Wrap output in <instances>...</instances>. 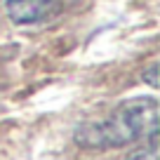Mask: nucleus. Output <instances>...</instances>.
I'll use <instances>...</instances> for the list:
<instances>
[{
	"label": "nucleus",
	"instance_id": "f257e3e1",
	"mask_svg": "<svg viewBox=\"0 0 160 160\" xmlns=\"http://www.w3.org/2000/svg\"><path fill=\"white\" fill-rule=\"evenodd\" d=\"M158 113L160 108L155 97L125 99L104 120L80 125L73 139L82 148H120L132 141L158 134Z\"/></svg>",
	"mask_w": 160,
	"mask_h": 160
},
{
	"label": "nucleus",
	"instance_id": "f03ea898",
	"mask_svg": "<svg viewBox=\"0 0 160 160\" xmlns=\"http://www.w3.org/2000/svg\"><path fill=\"white\" fill-rule=\"evenodd\" d=\"M52 0H5V10L14 24H35L50 12Z\"/></svg>",
	"mask_w": 160,
	"mask_h": 160
},
{
	"label": "nucleus",
	"instance_id": "7ed1b4c3",
	"mask_svg": "<svg viewBox=\"0 0 160 160\" xmlns=\"http://www.w3.org/2000/svg\"><path fill=\"white\" fill-rule=\"evenodd\" d=\"M125 160H158V134L146 137V141L137 151H132Z\"/></svg>",
	"mask_w": 160,
	"mask_h": 160
},
{
	"label": "nucleus",
	"instance_id": "20e7f679",
	"mask_svg": "<svg viewBox=\"0 0 160 160\" xmlns=\"http://www.w3.org/2000/svg\"><path fill=\"white\" fill-rule=\"evenodd\" d=\"M155 73H158V64H153L148 71H146L141 78H144V82H148L151 87H158V80H155Z\"/></svg>",
	"mask_w": 160,
	"mask_h": 160
}]
</instances>
